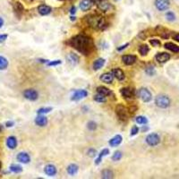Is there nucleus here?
Here are the masks:
<instances>
[{"label": "nucleus", "mask_w": 179, "mask_h": 179, "mask_svg": "<svg viewBox=\"0 0 179 179\" xmlns=\"http://www.w3.org/2000/svg\"><path fill=\"white\" fill-rule=\"evenodd\" d=\"M6 146L8 149L10 150H15L16 147H17V144H18V142H17V139L15 137V136H9L7 139H6Z\"/></svg>", "instance_id": "obj_18"}, {"label": "nucleus", "mask_w": 179, "mask_h": 179, "mask_svg": "<svg viewBox=\"0 0 179 179\" xmlns=\"http://www.w3.org/2000/svg\"><path fill=\"white\" fill-rule=\"evenodd\" d=\"M136 96L145 103H148L152 100V94L147 88L139 89L136 92Z\"/></svg>", "instance_id": "obj_4"}, {"label": "nucleus", "mask_w": 179, "mask_h": 179, "mask_svg": "<svg viewBox=\"0 0 179 179\" xmlns=\"http://www.w3.org/2000/svg\"><path fill=\"white\" fill-rule=\"evenodd\" d=\"M111 73H112V75H114V77L116 80L120 81H124L125 78V75L124 73V71L122 69H120V68H114L111 71Z\"/></svg>", "instance_id": "obj_14"}, {"label": "nucleus", "mask_w": 179, "mask_h": 179, "mask_svg": "<svg viewBox=\"0 0 179 179\" xmlns=\"http://www.w3.org/2000/svg\"><path fill=\"white\" fill-rule=\"evenodd\" d=\"M3 130H4V127H3V125L1 124H0V134L3 132Z\"/></svg>", "instance_id": "obj_54"}, {"label": "nucleus", "mask_w": 179, "mask_h": 179, "mask_svg": "<svg viewBox=\"0 0 179 179\" xmlns=\"http://www.w3.org/2000/svg\"><path fill=\"white\" fill-rule=\"evenodd\" d=\"M109 149H103V150L100 152L99 157H98L96 159H95V164L99 165V164L101 162L102 158L105 157V156H107V155H109Z\"/></svg>", "instance_id": "obj_27"}, {"label": "nucleus", "mask_w": 179, "mask_h": 179, "mask_svg": "<svg viewBox=\"0 0 179 179\" xmlns=\"http://www.w3.org/2000/svg\"><path fill=\"white\" fill-rule=\"evenodd\" d=\"M15 125V122L14 121H7L6 123V127H13Z\"/></svg>", "instance_id": "obj_48"}, {"label": "nucleus", "mask_w": 179, "mask_h": 179, "mask_svg": "<svg viewBox=\"0 0 179 179\" xmlns=\"http://www.w3.org/2000/svg\"><path fill=\"white\" fill-rule=\"evenodd\" d=\"M7 34H0V42H4L7 39Z\"/></svg>", "instance_id": "obj_47"}, {"label": "nucleus", "mask_w": 179, "mask_h": 179, "mask_svg": "<svg viewBox=\"0 0 179 179\" xmlns=\"http://www.w3.org/2000/svg\"><path fill=\"white\" fill-rule=\"evenodd\" d=\"M93 100L96 102H99V103H105L107 101V97L104 96V95L100 94V93H97L96 95H94Z\"/></svg>", "instance_id": "obj_33"}, {"label": "nucleus", "mask_w": 179, "mask_h": 179, "mask_svg": "<svg viewBox=\"0 0 179 179\" xmlns=\"http://www.w3.org/2000/svg\"><path fill=\"white\" fill-rule=\"evenodd\" d=\"M170 99L166 95L159 94L155 98V104H156L158 107H160V109H168L170 106Z\"/></svg>", "instance_id": "obj_3"}, {"label": "nucleus", "mask_w": 179, "mask_h": 179, "mask_svg": "<svg viewBox=\"0 0 179 179\" xmlns=\"http://www.w3.org/2000/svg\"><path fill=\"white\" fill-rule=\"evenodd\" d=\"M174 40H176L177 42H179V33H177V34H176V35L174 36Z\"/></svg>", "instance_id": "obj_50"}, {"label": "nucleus", "mask_w": 179, "mask_h": 179, "mask_svg": "<svg viewBox=\"0 0 179 179\" xmlns=\"http://www.w3.org/2000/svg\"><path fill=\"white\" fill-rule=\"evenodd\" d=\"M155 59L156 61L159 64H164L166 62H168L170 59V55L166 52H161V53H158L155 56Z\"/></svg>", "instance_id": "obj_12"}, {"label": "nucleus", "mask_w": 179, "mask_h": 179, "mask_svg": "<svg viewBox=\"0 0 179 179\" xmlns=\"http://www.w3.org/2000/svg\"><path fill=\"white\" fill-rule=\"evenodd\" d=\"M1 168H2V163H1V161H0V169H1Z\"/></svg>", "instance_id": "obj_56"}, {"label": "nucleus", "mask_w": 179, "mask_h": 179, "mask_svg": "<svg viewBox=\"0 0 179 179\" xmlns=\"http://www.w3.org/2000/svg\"><path fill=\"white\" fill-rule=\"evenodd\" d=\"M101 177L104 179H111L114 177V173L111 169H106L104 170H102L101 172Z\"/></svg>", "instance_id": "obj_29"}, {"label": "nucleus", "mask_w": 179, "mask_h": 179, "mask_svg": "<svg viewBox=\"0 0 179 179\" xmlns=\"http://www.w3.org/2000/svg\"><path fill=\"white\" fill-rule=\"evenodd\" d=\"M50 111H52V107H41V109L37 110V114L38 115H45L49 113Z\"/></svg>", "instance_id": "obj_38"}, {"label": "nucleus", "mask_w": 179, "mask_h": 179, "mask_svg": "<svg viewBox=\"0 0 179 179\" xmlns=\"http://www.w3.org/2000/svg\"><path fill=\"white\" fill-rule=\"evenodd\" d=\"M97 6H98L99 9L101 10V11H103V12L109 11V9L111 8V5H110L109 2H107L106 0H103V1H101L100 3H99Z\"/></svg>", "instance_id": "obj_26"}, {"label": "nucleus", "mask_w": 179, "mask_h": 179, "mask_svg": "<svg viewBox=\"0 0 179 179\" xmlns=\"http://www.w3.org/2000/svg\"><path fill=\"white\" fill-rule=\"evenodd\" d=\"M97 93L104 95V96H106V97L109 96L110 94H112V92L109 89H107V87H104V86H99L97 88Z\"/></svg>", "instance_id": "obj_28"}, {"label": "nucleus", "mask_w": 179, "mask_h": 179, "mask_svg": "<svg viewBox=\"0 0 179 179\" xmlns=\"http://www.w3.org/2000/svg\"><path fill=\"white\" fill-rule=\"evenodd\" d=\"M87 20V25L92 27L95 30H100L103 31L107 27V23L104 17L97 15H91L86 17Z\"/></svg>", "instance_id": "obj_2"}, {"label": "nucleus", "mask_w": 179, "mask_h": 179, "mask_svg": "<svg viewBox=\"0 0 179 179\" xmlns=\"http://www.w3.org/2000/svg\"><path fill=\"white\" fill-rule=\"evenodd\" d=\"M128 109L126 107L124 106V105H121V104H118L116 107V115L117 116L118 119L121 121H125L127 120L128 118Z\"/></svg>", "instance_id": "obj_5"}, {"label": "nucleus", "mask_w": 179, "mask_h": 179, "mask_svg": "<svg viewBox=\"0 0 179 179\" xmlns=\"http://www.w3.org/2000/svg\"><path fill=\"white\" fill-rule=\"evenodd\" d=\"M105 63H106V60H105L104 58H98L97 60H95L94 63H93V65H92L93 70H94V71H99V70H100V69L104 66Z\"/></svg>", "instance_id": "obj_23"}, {"label": "nucleus", "mask_w": 179, "mask_h": 179, "mask_svg": "<svg viewBox=\"0 0 179 179\" xmlns=\"http://www.w3.org/2000/svg\"><path fill=\"white\" fill-rule=\"evenodd\" d=\"M149 51H150V47H149V46L146 45V44L141 45V46L139 47V53H140V55L142 56H146V55L149 53Z\"/></svg>", "instance_id": "obj_30"}, {"label": "nucleus", "mask_w": 179, "mask_h": 179, "mask_svg": "<svg viewBox=\"0 0 179 179\" xmlns=\"http://www.w3.org/2000/svg\"><path fill=\"white\" fill-rule=\"evenodd\" d=\"M36 125H38L40 127H44L47 125V118L43 116V115H38V116L35 118V120H34Z\"/></svg>", "instance_id": "obj_15"}, {"label": "nucleus", "mask_w": 179, "mask_h": 179, "mask_svg": "<svg viewBox=\"0 0 179 179\" xmlns=\"http://www.w3.org/2000/svg\"><path fill=\"white\" fill-rule=\"evenodd\" d=\"M122 141H123L122 136H121L120 134H116V135H115L112 139L109 140V145H110L111 147H116V146H118L119 144H121Z\"/></svg>", "instance_id": "obj_22"}, {"label": "nucleus", "mask_w": 179, "mask_h": 179, "mask_svg": "<svg viewBox=\"0 0 179 179\" xmlns=\"http://www.w3.org/2000/svg\"><path fill=\"white\" fill-rule=\"evenodd\" d=\"M70 13H71V15H75V14L76 13V8H75V6H72V7H71Z\"/></svg>", "instance_id": "obj_49"}, {"label": "nucleus", "mask_w": 179, "mask_h": 179, "mask_svg": "<svg viewBox=\"0 0 179 179\" xmlns=\"http://www.w3.org/2000/svg\"><path fill=\"white\" fill-rule=\"evenodd\" d=\"M128 46H129V43H125V45H122V46H120V47H118L117 49H116V50H117V51H119V52H120V51H122V50L125 49H126V47H127Z\"/></svg>", "instance_id": "obj_46"}, {"label": "nucleus", "mask_w": 179, "mask_h": 179, "mask_svg": "<svg viewBox=\"0 0 179 179\" xmlns=\"http://www.w3.org/2000/svg\"><path fill=\"white\" fill-rule=\"evenodd\" d=\"M16 159L21 162V163H23V164H28L30 161H31V157L30 155L27 153V152H24V151H22V152H19L16 156Z\"/></svg>", "instance_id": "obj_13"}, {"label": "nucleus", "mask_w": 179, "mask_h": 179, "mask_svg": "<svg viewBox=\"0 0 179 179\" xmlns=\"http://www.w3.org/2000/svg\"><path fill=\"white\" fill-rule=\"evenodd\" d=\"M149 130V127L148 126H143L142 128H141V131H142V132H147V131Z\"/></svg>", "instance_id": "obj_52"}, {"label": "nucleus", "mask_w": 179, "mask_h": 179, "mask_svg": "<svg viewBox=\"0 0 179 179\" xmlns=\"http://www.w3.org/2000/svg\"><path fill=\"white\" fill-rule=\"evenodd\" d=\"M135 122L138 125H147L148 123V119L146 116H138L135 118Z\"/></svg>", "instance_id": "obj_35"}, {"label": "nucleus", "mask_w": 179, "mask_h": 179, "mask_svg": "<svg viewBox=\"0 0 179 179\" xmlns=\"http://www.w3.org/2000/svg\"><path fill=\"white\" fill-rule=\"evenodd\" d=\"M166 18L169 22H173L176 19V15L174 13H172V12H168V13L166 14Z\"/></svg>", "instance_id": "obj_39"}, {"label": "nucleus", "mask_w": 179, "mask_h": 179, "mask_svg": "<svg viewBox=\"0 0 179 179\" xmlns=\"http://www.w3.org/2000/svg\"><path fill=\"white\" fill-rule=\"evenodd\" d=\"M60 1H64V0H60Z\"/></svg>", "instance_id": "obj_57"}, {"label": "nucleus", "mask_w": 179, "mask_h": 179, "mask_svg": "<svg viewBox=\"0 0 179 179\" xmlns=\"http://www.w3.org/2000/svg\"><path fill=\"white\" fill-rule=\"evenodd\" d=\"M9 169L11 172H13L15 174H19L22 171V168L20 165H17V164H12Z\"/></svg>", "instance_id": "obj_31"}, {"label": "nucleus", "mask_w": 179, "mask_h": 179, "mask_svg": "<svg viewBox=\"0 0 179 179\" xmlns=\"http://www.w3.org/2000/svg\"><path fill=\"white\" fill-rule=\"evenodd\" d=\"M145 74L149 76H153L155 74H156V70H155V67L152 65H149L145 68Z\"/></svg>", "instance_id": "obj_37"}, {"label": "nucleus", "mask_w": 179, "mask_h": 179, "mask_svg": "<svg viewBox=\"0 0 179 179\" xmlns=\"http://www.w3.org/2000/svg\"><path fill=\"white\" fill-rule=\"evenodd\" d=\"M114 75H112V73H105L103 75H100V80L102 81V82H105L107 84H111L114 81Z\"/></svg>", "instance_id": "obj_17"}, {"label": "nucleus", "mask_w": 179, "mask_h": 179, "mask_svg": "<svg viewBox=\"0 0 179 179\" xmlns=\"http://www.w3.org/2000/svg\"><path fill=\"white\" fill-rule=\"evenodd\" d=\"M137 109H138V107L137 106H135V105H131L129 107H128V111H129V113H134L135 111H137Z\"/></svg>", "instance_id": "obj_45"}, {"label": "nucleus", "mask_w": 179, "mask_h": 179, "mask_svg": "<svg viewBox=\"0 0 179 179\" xmlns=\"http://www.w3.org/2000/svg\"><path fill=\"white\" fill-rule=\"evenodd\" d=\"M116 1H118V0H116Z\"/></svg>", "instance_id": "obj_58"}, {"label": "nucleus", "mask_w": 179, "mask_h": 179, "mask_svg": "<svg viewBox=\"0 0 179 179\" xmlns=\"http://www.w3.org/2000/svg\"><path fill=\"white\" fill-rule=\"evenodd\" d=\"M78 169H79V166L76 165V164H70L68 166H67V169H66V171L68 173V175H70L71 176H74L77 174L78 172Z\"/></svg>", "instance_id": "obj_24"}, {"label": "nucleus", "mask_w": 179, "mask_h": 179, "mask_svg": "<svg viewBox=\"0 0 179 179\" xmlns=\"http://www.w3.org/2000/svg\"><path fill=\"white\" fill-rule=\"evenodd\" d=\"M3 25H4V20L2 17H0V28H2Z\"/></svg>", "instance_id": "obj_51"}, {"label": "nucleus", "mask_w": 179, "mask_h": 179, "mask_svg": "<svg viewBox=\"0 0 179 179\" xmlns=\"http://www.w3.org/2000/svg\"><path fill=\"white\" fill-rule=\"evenodd\" d=\"M51 11H52V8L50 6H47V5H40L38 7L39 14L40 15H43V16L49 15L51 13Z\"/></svg>", "instance_id": "obj_20"}, {"label": "nucleus", "mask_w": 179, "mask_h": 179, "mask_svg": "<svg viewBox=\"0 0 179 179\" xmlns=\"http://www.w3.org/2000/svg\"><path fill=\"white\" fill-rule=\"evenodd\" d=\"M93 2H92V0H82V1H81L80 3V8L81 11H89L91 6H93Z\"/></svg>", "instance_id": "obj_21"}, {"label": "nucleus", "mask_w": 179, "mask_h": 179, "mask_svg": "<svg viewBox=\"0 0 179 179\" xmlns=\"http://www.w3.org/2000/svg\"><path fill=\"white\" fill-rule=\"evenodd\" d=\"M101 1H103V0H92V2L94 3V4H99V3H100Z\"/></svg>", "instance_id": "obj_53"}, {"label": "nucleus", "mask_w": 179, "mask_h": 179, "mask_svg": "<svg viewBox=\"0 0 179 179\" xmlns=\"http://www.w3.org/2000/svg\"><path fill=\"white\" fill-rule=\"evenodd\" d=\"M139 131H140L139 127L136 126V125H134V126L132 127V129H131L130 135H131V136H134V135H136V134L139 133Z\"/></svg>", "instance_id": "obj_43"}, {"label": "nucleus", "mask_w": 179, "mask_h": 179, "mask_svg": "<svg viewBox=\"0 0 179 179\" xmlns=\"http://www.w3.org/2000/svg\"><path fill=\"white\" fill-rule=\"evenodd\" d=\"M14 9L15 11V13L18 15H22L24 11V8H23V6L20 3V2H15L14 5Z\"/></svg>", "instance_id": "obj_32"}, {"label": "nucleus", "mask_w": 179, "mask_h": 179, "mask_svg": "<svg viewBox=\"0 0 179 179\" xmlns=\"http://www.w3.org/2000/svg\"><path fill=\"white\" fill-rule=\"evenodd\" d=\"M122 157H123V153L120 150H116V151L114 152L111 159H112L113 161H119L122 159Z\"/></svg>", "instance_id": "obj_36"}, {"label": "nucleus", "mask_w": 179, "mask_h": 179, "mask_svg": "<svg viewBox=\"0 0 179 179\" xmlns=\"http://www.w3.org/2000/svg\"><path fill=\"white\" fill-rule=\"evenodd\" d=\"M88 96V91L85 90H77L75 91V93L73 94L71 100L73 101H78L81 100L82 99H84Z\"/></svg>", "instance_id": "obj_8"}, {"label": "nucleus", "mask_w": 179, "mask_h": 179, "mask_svg": "<svg viewBox=\"0 0 179 179\" xmlns=\"http://www.w3.org/2000/svg\"><path fill=\"white\" fill-rule=\"evenodd\" d=\"M71 20H72V21H75V16H74V17L71 16Z\"/></svg>", "instance_id": "obj_55"}, {"label": "nucleus", "mask_w": 179, "mask_h": 179, "mask_svg": "<svg viewBox=\"0 0 179 179\" xmlns=\"http://www.w3.org/2000/svg\"><path fill=\"white\" fill-rule=\"evenodd\" d=\"M120 93L122 95V97L125 98V100H133L135 96V93H134V91L131 88H122L120 90Z\"/></svg>", "instance_id": "obj_9"}, {"label": "nucleus", "mask_w": 179, "mask_h": 179, "mask_svg": "<svg viewBox=\"0 0 179 179\" xmlns=\"http://www.w3.org/2000/svg\"><path fill=\"white\" fill-rule=\"evenodd\" d=\"M146 143L150 146V147H155V146H157L159 144V142H160V137L158 134L156 133H152V134H150L147 135L146 139Z\"/></svg>", "instance_id": "obj_6"}, {"label": "nucleus", "mask_w": 179, "mask_h": 179, "mask_svg": "<svg viewBox=\"0 0 179 179\" xmlns=\"http://www.w3.org/2000/svg\"><path fill=\"white\" fill-rule=\"evenodd\" d=\"M87 127L90 131H94L97 129V124L95 123L94 121H90L88 124H87Z\"/></svg>", "instance_id": "obj_40"}, {"label": "nucleus", "mask_w": 179, "mask_h": 179, "mask_svg": "<svg viewBox=\"0 0 179 179\" xmlns=\"http://www.w3.org/2000/svg\"><path fill=\"white\" fill-rule=\"evenodd\" d=\"M23 97H24L26 100H30V101H35L37 100L39 98V93L38 91L34 90V89H27L23 91L22 93Z\"/></svg>", "instance_id": "obj_7"}, {"label": "nucleus", "mask_w": 179, "mask_h": 179, "mask_svg": "<svg viewBox=\"0 0 179 179\" xmlns=\"http://www.w3.org/2000/svg\"><path fill=\"white\" fill-rule=\"evenodd\" d=\"M7 66H8L7 59L3 56H0V70H6Z\"/></svg>", "instance_id": "obj_34"}, {"label": "nucleus", "mask_w": 179, "mask_h": 179, "mask_svg": "<svg viewBox=\"0 0 179 179\" xmlns=\"http://www.w3.org/2000/svg\"><path fill=\"white\" fill-rule=\"evenodd\" d=\"M87 155L91 158H94L97 155V150L95 149H93V148H90L87 151Z\"/></svg>", "instance_id": "obj_41"}, {"label": "nucleus", "mask_w": 179, "mask_h": 179, "mask_svg": "<svg viewBox=\"0 0 179 179\" xmlns=\"http://www.w3.org/2000/svg\"><path fill=\"white\" fill-rule=\"evenodd\" d=\"M62 61L61 60H54V61H49L47 63V66H56L58 65H61Z\"/></svg>", "instance_id": "obj_42"}, {"label": "nucleus", "mask_w": 179, "mask_h": 179, "mask_svg": "<svg viewBox=\"0 0 179 179\" xmlns=\"http://www.w3.org/2000/svg\"><path fill=\"white\" fill-rule=\"evenodd\" d=\"M164 47L166 49H169L174 53H178L179 52V47L172 42H166L164 44Z\"/></svg>", "instance_id": "obj_25"}, {"label": "nucleus", "mask_w": 179, "mask_h": 179, "mask_svg": "<svg viewBox=\"0 0 179 179\" xmlns=\"http://www.w3.org/2000/svg\"><path fill=\"white\" fill-rule=\"evenodd\" d=\"M122 61L126 65H132L136 63L137 56L134 55H125L122 56Z\"/></svg>", "instance_id": "obj_11"}, {"label": "nucleus", "mask_w": 179, "mask_h": 179, "mask_svg": "<svg viewBox=\"0 0 179 179\" xmlns=\"http://www.w3.org/2000/svg\"><path fill=\"white\" fill-rule=\"evenodd\" d=\"M66 60L71 65H75L79 63V56L75 53H69L66 56Z\"/></svg>", "instance_id": "obj_19"}, {"label": "nucleus", "mask_w": 179, "mask_h": 179, "mask_svg": "<svg viewBox=\"0 0 179 179\" xmlns=\"http://www.w3.org/2000/svg\"><path fill=\"white\" fill-rule=\"evenodd\" d=\"M44 172L47 176H55L57 173V170H56V166H54L52 164H49L45 166Z\"/></svg>", "instance_id": "obj_16"}, {"label": "nucleus", "mask_w": 179, "mask_h": 179, "mask_svg": "<svg viewBox=\"0 0 179 179\" xmlns=\"http://www.w3.org/2000/svg\"><path fill=\"white\" fill-rule=\"evenodd\" d=\"M170 6L169 0H156L155 1V6L159 11H166L168 10Z\"/></svg>", "instance_id": "obj_10"}, {"label": "nucleus", "mask_w": 179, "mask_h": 179, "mask_svg": "<svg viewBox=\"0 0 179 179\" xmlns=\"http://www.w3.org/2000/svg\"><path fill=\"white\" fill-rule=\"evenodd\" d=\"M67 44L84 56L90 55L94 50L95 47L92 39L89 36L83 34H78L74 36L73 38L69 40Z\"/></svg>", "instance_id": "obj_1"}, {"label": "nucleus", "mask_w": 179, "mask_h": 179, "mask_svg": "<svg viewBox=\"0 0 179 179\" xmlns=\"http://www.w3.org/2000/svg\"><path fill=\"white\" fill-rule=\"evenodd\" d=\"M150 45H152V47H160V45H161V43H160V41L159 40H157V39H153V40H150Z\"/></svg>", "instance_id": "obj_44"}]
</instances>
